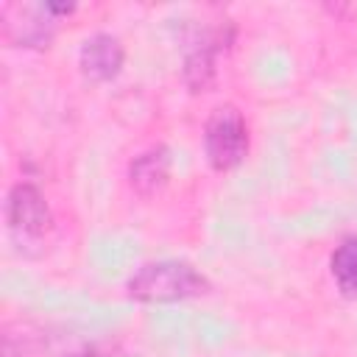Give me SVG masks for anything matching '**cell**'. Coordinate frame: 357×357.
<instances>
[{"mask_svg":"<svg viewBox=\"0 0 357 357\" xmlns=\"http://www.w3.org/2000/svg\"><path fill=\"white\" fill-rule=\"evenodd\" d=\"M128 296L145 304H170L204 296L209 290V282L204 273H198L190 262L181 259H162L142 265L128 279Z\"/></svg>","mask_w":357,"mask_h":357,"instance_id":"1","label":"cell"},{"mask_svg":"<svg viewBox=\"0 0 357 357\" xmlns=\"http://www.w3.org/2000/svg\"><path fill=\"white\" fill-rule=\"evenodd\" d=\"M204 153L212 170H234L248 153V126L237 106H218L204 126Z\"/></svg>","mask_w":357,"mask_h":357,"instance_id":"2","label":"cell"},{"mask_svg":"<svg viewBox=\"0 0 357 357\" xmlns=\"http://www.w3.org/2000/svg\"><path fill=\"white\" fill-rule=\"evenodd\" d=\"M6 218H8V226L28 240L45 237L53 226V215L45 195L39 192L36 184H28V181H20L11 187L6 198Z\"/></svg>","mask_w":357,"mask_h":357,"instance_id":"3","label":"cell"},{"mask_svg":"<svg viewBox=\"0 0 357 357\" xmlns=\"http://www.w3.org/2000/svg\"><path fill=\"white\" fill-rule=\"evenodd\" d=\"M123 61H126V50L120 45V39L112 36V33H95V36H89L81 45V53H78L81 73L89 81H98V84L117 78V73L123 70Z\"/></svg>","mask_w":357,"mask_h":357,"instance_id":"4","label":"cell"},{"mask_svg":"<svg viewBox=\"0 0 357 357\" xmlns=\"http://www.w3.org/2000/svg\"><path fill=\"white\" fill-rule=\"evenodd\" d=\"M231 33L218 31H206L190 50L184 59V81L192 92H206L215 81V61L220 56V50H226Z\"/></svg>","mask_w":357,"mask_h":357,"instance_id":"5","label":"cell"},{"mask_svg":"<svg viewBox=\"0 0 357 357\" xmlns=\"http://www.w3.org/2000/svg\"><path fill=\"white\" fill-rule=\"evenodd\" d=\"M22 22L3 20L6 36L20 47H47L56 31V17L47 11V6H20L14 8Z\"/></svg>","mask_w":357,"mask_h":357,"instance_id":"6","label":"cell"},{"mask_svg":"<svg viewBox=\"0 0 357 357\" xmlns=\"http://www.w3.org/2000/svg\"><path fill=\"white\" fill-rule=\"evenodd\" d=\"M167 178H170V151L165 145L148 148L145 153L134 156V162L128 165V184L142 198L162 192Z\"/></svg>","mask_w":357,"mask_h":357,"instance_id":"7","label":"cell"},{"mask_svg":"<svg viewBox=\"0 0 357 357\" xmlns=\"http://www.w3.org/2000/svg\"><path fill=\"white\" fill-rule=\"evenodd\" d=\"M332 279L343 298H357V234L343 237L329 257Z\"/></svg>","mask_w":357,"mask_h":357,"instance_id":"8","label":"cell"}]
</instances>
